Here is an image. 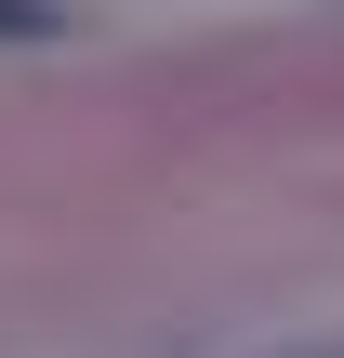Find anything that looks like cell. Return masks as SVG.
<instances>
[{
  "label": "cell",
  "instance_id": "obj_1",
  "mask_svg": "<svg viewBox=\"0 0 344 358\" xmlns=\"http://www.w3.org/2000/svg\"><path fill=\"white\" fill-rule=\"evenodd\" d=\"M40 27H53L40 0H0V40H40Z\"/></svg>",
  "mask_w": 344,
  "mask_h": 358
}]
</instances>
